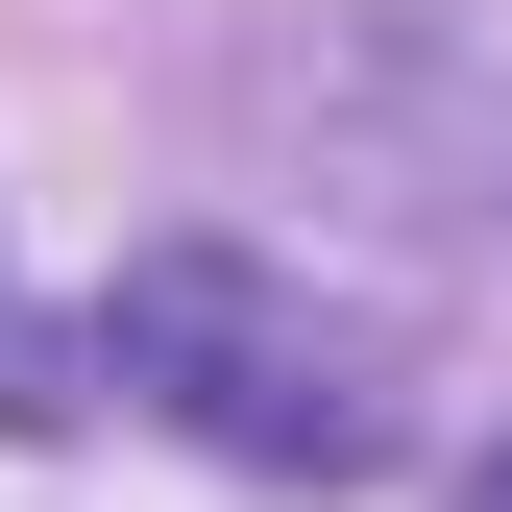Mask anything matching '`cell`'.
<instances>
[{
	"instance_id": "6da1fadb",
	"label": "cell",
	"mask_w": 512,
	"mask_h": 512,
	"mask_svg": "<svg viewBox=\"0 0 512 512\" xmlns=\"http://www.w3.org/2000/svg\"><path fill=\"white\" fill-rule=\"evenodd\" d=\"M98 366H122L171 439L269 464V488H366V464L415 439V366H391V317H342L317 269H269V244H147V269L98 293Z\"/></svg>"
},
{
	"instance_id": "7a4b0ae2",
	"label": "cell",
	"mask_w": 512,
	"mask_h": 512,
	"mask_svg": "<svg viewBox=\"0 0 512 512\" xmlns=\"http://www.w3.org/2000/svg\"><path fill=\"white\" fill-rule=\"evenodd\" d=\"M439 512H512V439H488V464H464V488H439Z\"/></svg>"
}]
</instances>
